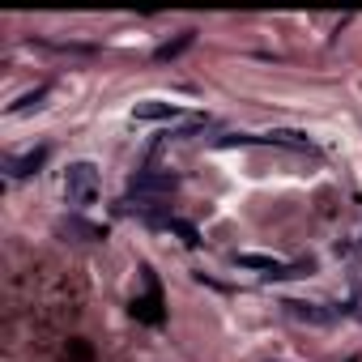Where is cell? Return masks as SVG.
Returning a JSON list of instances; mask_svg holds the SVG:
<instances>
[{
	"label": "cell",
	"mask_w": 362,
	"mask_h": 362,
	"mask_svg": "<svg viewBox=\"0 0 362 362\" xmlns=\"http://www.w3.org/2000/svg\"><path fill=\"white\" fill-rule=\"evenodd\" d=\"M64 197H69V205H94V197H98V170L90 162H73L64 170Z\"/></svg>",
	"instance_id": "cell-1"
},
{
	"label": "cell",
	"mask_w": 362,
	"mask_h": 362,
	"mask_svg": "<svg viewBox=\"0 0 362 362\" xmlns=\"http://www.w3.org/2000/svg\"><path fill=\"white\" fill-rule=\"evenodd\" d=\"M145 298H132V315L141 320V324H162L166 320V311H162V290H158V281H153V273L145 269Z\"/></svg>",
	"instance_id": "cell-2"
},
{
	"label": "cell",
	"mask_w": 362,
	"mask_h": 362,
	"mask_svg": "<svg viewBox=\"0 0 362 362\" xmlns=\"http://www.w3.org/2000/svg\"><path fill=\"white\" fill-rule=\"evenodd\" d=\"M175 184H179V179L175 175H166V170H141L136 179H132V197L136 201H145V197H166V192H175Z\"/></svg>",
	"instance_id": "cell-3"
},
{
	"label": "cell",
	"mask_w": 362,
	"mask_h": 362,
	"mask_svg": "<svg viewBox=\"0 0 362 362\" xmlns=\"http://www.w3.org/2000/svg\"><path fill=\"white\" fill-rule=\"evenodd\" d=\"M175 115H179V107L175 103H158V98H145V103L132 107V119H175Z\"/></svg>",
	"instance_id": "cell-4"
},
{
	"label": "cell",
	"mask_w": 362,
	"mask_h": 362,
	"mask_svg": "<svg viewBox=\"0 0 362 362\" xmlns=\"http://www.w3.org/2000/svg\"><path fill=\"white\" fill-rule=\"evenodd\" d=\"M43 162H47V149H35V153H22V158H9L5 166H9L13 179H26V175H35Z\"/></svg>",
	"instance_id": "cell-5"
},
{
	"label": "cell",
	"mask_w": 362,
	"mask_h": 362,
	"mask_svg": "<svg viewBox=\"0 0 362 362\" xmlns=\"http://www.w3.org/2000/svg\"><path fill=\"white\" fill-rule=\"evenodd\" d=\"M192 43H197V30H184V35H179V39L162 43V47L153 52V60H158V64H166V60H175V56H184V52H188Z\"/></svg>",
	"instance_id": "cell-6"
},
{
	"label": "cell",
	"mask_w": 362,
	"mask_h": 362,
	"mask_svg": "<svg viewBox=\"0 0 362 362\" xmlns=\"http://www.w3.org/2000/svg\"><path fill=\"white\" fill-rule=\"evenodd\" d=\"M64 230H69V235H77V239H86V243L107 239V226H94V222H81V218H69V222H64Z\"/></svg>",
	"instance_id": "cell-7"
},
{
	"label": "cell",
	"mask_w": 362,
	"mask_h": 362,
	"mask_svg": "<svg viewBox=\"0 0 362 362\" xmlns=\"http://www.w3.org/2000/svg\"><path fill=\"white\" fill-rule=\"evenodd\" d=\"M286 311H290L294 320H307V324H328V320H332V311H320L315 303H286Z\"/></svg>",
	"instance_id": "cell-8"
},
{
	"label": "cell",
	"mask_w": 362,
	"mask_h": 362,
	"mask_svg": "<svg viewBox=\"0 0 362 362\" xmlns=\"http://www.w3.org/2000/svg\"><path fill=\"white\" fill-rule=\"evenodd\" d=\"M166 230H170V235H179L188 247H197V243H201V230H197L192 222H184V218H170V222H166Z\"/></svg>",
	"instance_id": "cell-9"
}]
</instances>
